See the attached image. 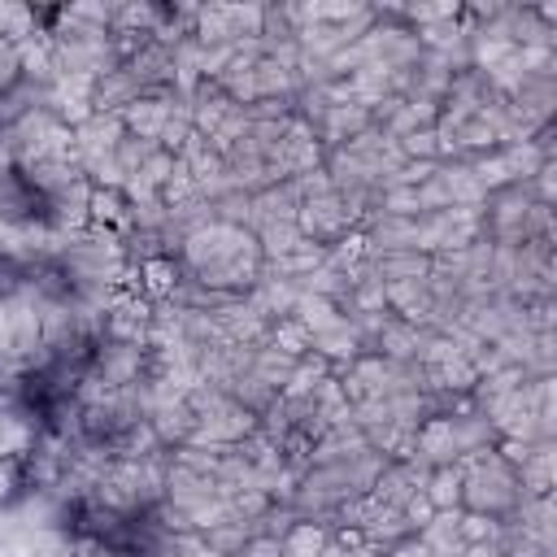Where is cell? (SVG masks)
I'll return each instance as SVG.
<instances>
[{
    "instance_id": "obj_2",
    "label": "cell",
    "mask_w": 557,
    "mask_h": 557,
    "mask_svg": "<svg viewBox=\"0 0 557 557\" xmlns=\"http://www.w3.org/2000/svg\"><path fill=\"white\" fill-rule=\"evenodd\" d=\"M274 535H278L283 557H326V548H331V522H322V518H292Z\"/></svg>"
},
{
    "instance_id": "obj_5",
    "label": "cell",
    "mask_w": 557,
    "mask_h": 557,
    "mask_svg": "<svg viewBox=\"0 0 557 557\" xmlns=\"http://www.w3.org/2000/svg\"><path fill=\"white\" fill-rule=\"evenodd\" d=\"M400 152L409 157V161H418V165H440L444 161V139H440V131L435 126H413V131H405V139H400Z\"/></svg>"
},
{
    "instance_id": "obj_1",
    "label": "cell",
    "mask_w": 557,
    "mask_h": 557,
    "mask_svg": "<svg viewBox=\"0 0 557 557\" xmlns=\"http://www.w3.org/2000/svg\"><path fill=\"white\" fill-rule=\"evenodd\" d=\"M422 496L435 505V513H461V505H466V466L461 461L426 466Z\"/></svg>"
},
{
    "instance_id": "obj_7",
    "label": "cell",
    "mask_w": 557,
    "mask_h": 557,
    "mask_svg": "<svg viewBox=\"0 0 557 557\" xmlns=\"http://www.w3.org/2000/svg\"><path fill=\"white\" fill-rule=\"evenodd\" d=\"M239 557H283V553H278V535H274V531H252V535H244Z\"/></svg>"
},
{
    "instance_id": "obj_3",
    "label": "cell",
    "mask_w": 557,
    "mask_h": 557,
    "mask_svg": "<svg viewBox=\"0 0 557 557\" xmlns=\"http://www.w3.org/2000/svg\"><path fill=\"white\" fill-rule=\"evenodd\" d=\"M135 274H139V292L148 300H165V296H174V287L183 278V265L170 252H148V257H139Z\"/></svg>"
},
{
    "instance_id": "obj_6",
    "label": "cell",
    "mask_w": 557,
    "mask_h": 557,
    "mask_svg": "<svg viewBox=\"0 0 557 557\" xmlns=\"http://www.w3.org/2000/svg\"><path fill=\"white\" fill-rule=\"evenodd\" d=\"M87 209H91V218L104 222V226H113V222H131V200H126L122 187H91Z\"/></svg>"
},
{
    "instance_id": "obj_4",
    "label": "cell",
    "mask_w": 557,
    "mask_h": 557,
    "mask_svg": "<svg viewBox=\"0 0 557 557\" xmlns=\"http://www.w3.org/2000/svg\"><path fill=\"white\" fill-rule=\"evenodd\" d=\"M30 492V453H0V509H13Z\"/></svg>"
}]
</instances>
